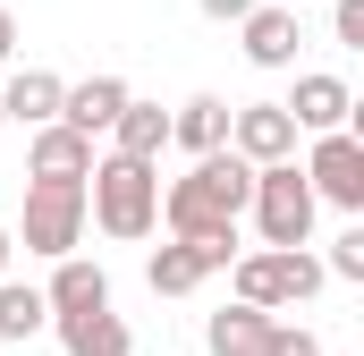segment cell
<instances>
[{
  "mask_svg": "<svg viewBox=\"0 0 364 356\" xmlns=\"http://www.w3.org/2000/svg\"><path fill=\"white\" fill-rule=\"evenodd\" d=\"M246 195H255V162H246V153H229V145H212V153H195V170L161 195V221H170V238L237 229Z\"/></svg>",
  "mask_w": 364,
  "mask_h": 356,
  "instance_id": "6da1fadb",
  "label": "cell"
},
{
  "mask_svg": "<svg viewBox=\"0 0 364 356\" xmlns=\"http://www.w3.org/2000/svg\"><path fill=\"white\" fill-rule=\"evenodd\" d=\"M85 221L102 229V238H119V246L153 238V221H161V178H153V162L102 153V162L85 170Z\"/></svg>",
  "mask_w": 364,
  "mask_h": 356,
  "instance_id": "7a4b0ae2",
  "label": "cell"
},
{
  "mask_svg": "<svg viewBox=\"0 0 364 356\" xmlns=\"http://www.w3.org/2000/svg\"><path fill=\"white\" fill-rule=\"evenodd\" d=\"M229 271H237V297H246V305H263V314L305 305V297L331 280V271H322V255H305V246H255V255L237 246V263H229Z\"/></svg>",
  "mask_w": 364,
  "mask_h": 356,
  "instance_id": "3957f363",
  "label": "cell"
},
{
  "mask_svg": "<svg viewBox=\"0 0 364 356\" xmlns=\"http://www.w3.org/2000/svg\"><path fill=\"white\" fill-rule=\"evenodd\" d=\"M246 212H255L263 246H305V238H314V212H322V204H314L305 170H296V153L255 170V195H246Z\"/></svg>",
  "mask_w": 364,
  "mask_h": 356,
  "instance_id": "277c9868",
  "label": "cell"
},
{
  "mask_svg": "<svg viewBox=\"0 0 364 356\" xmlns=\"http://www.w3.org/2000/svg\"><path fill=\"white\" fill-rule=\"evenodd\" d=\"M17 238H26V255H51V263L77 255V238H85V187H77V178H34Z\"/></svg>",
  "mask_w": 364,
  "mask_h": 356,
  "instance_id": "5b68a950",
  "label": "cell"
},
{
  "mask_svg": "<svg viewBox=\"0 0 364 356\" xmlns=\"http://www.w3.org/2000/svg\"><path fill=\"white\" fill-rule=\"evenodd\" d=\"M305 187H314V204L364 212V136H356V127H322V136H314V153H305Z\"/></svg>",
  "mask_w": 364,
  "mask_h": 356,
  "instance_id": "8992f818",
  "label": "cell"
},
{
  "mask_svg": "<svg viewBox=\"0 0 364 356\" xmlns=\"http://www.w3.org/2000/svg\"><path fill=\"white\" fill-rule=\"evenodd\" d=\"M229 153H246L255 170H263V162H288V153H296L288 102H246V110H229Z\"/></svg>",
  "mask_w": 364,
  "mask_h": 356,
  "instance_id": "52a82bcc",
  "label": "cell"
},
{
  "mask_svg": "<svg viewBox=\"0 0 364 356\" xmlns=\"http://www.w3.org/2000/svg\"><path fill=\"white\" fill-rule=\"evenodd\" d=\"M237 26H246V60L255 68H296V43H305L296 34V0H255Z\"/></svg>",
  "mask_w": 364,
  "mask_h": 356,
  "instance_id": "ba28073f",
  "label": "cell"
},
{
  "mask_svg": "<svg viewBox=\"0 0 364 356\" xmlns=\"http://www.w3.org/2000/svg\"><path fill=\"white\" fill-rule=\"evenodd\" d=\"M85 170H93V136H77L68 119H43L26 145V178H77L85 187Z\"/></svg>",
  "mask_w": 364,
  "mask_h": 356,
  "instance_id": "9c48e42d",
  "label": "cell"
},
{
  "mask_svg": "<svg viewBox=\"0 0 364 356\" xmlns=\"http://www.w3.org/2000/svg\"><path fill=\"white\" fill-rule=\"evenodd\" d=\"M348 110H356V93H348V77H296V93H288V119H296V136H322V127H348Z\"/></svg>",
  "mask_w": 364,
  "mask_h": 356,
  "instance_id": "30bf717a",
  "label": "cell"
},
{
  "mask_svg": "<svg viewBox=\"0 0 364 356\" xmlns=\"http://www.w3.org/2000/svg\"><path fill=\"white\" fill-rule=\"evenodd\" d=\"M51 331H60V348L68 356H127V323L110 314V305H85V314H51Z\"/></svg>",
  "mask_w": 364,
  "mask_h": 356,
  "instance_id": "8fae6325",
  "label": "cell"
},
{
  "mask_svg": "<svg viewBox=\"0 0 364 356\" xmlns=\"http://www.w3.org/2000/svg\"><path fill=\"white\" fill-rule=\"evenodd\" d=\"M119 102H127V77H85V85H68L60 93V119L77 127V136H110V119H119Z\"/></svg>",
  "mask_w": 364,
  "mask_h": 356,
  "instance_id": "7c38bea8",
  "label": "cell"
},
{
  "mask_svg": "<svg viewBox=\"0 0 364 356\" xmlns=\"http://www.w3.org/2000/svg\"><path fill=\"white\" fill-rule=\"evenodd\" d=\"M51 314H85V305H110V271L85 263V255H60L51 263V288H43Z\"/></svg>",
  "mask_w": 364,
  "mask_h": 356,
  "instance_id": "4fadbf2b",
  "label": "cell"
},
{
  "mask_svg": "<svg viewBox=\"0 0 364 356\" xmlns=\"http://www.w3.org/2000/svg\"><path fill=\"white\" fill-rule=\"evenodd\" d=\"M161 145H170V110L161 102H119V119H110V153H136V162H161Z\"/></svg>",
  "mask_w": 364,
  "mask_h": 356,
  "instance_id": "5bb4252c",
  "label": "cell"
},
{
  "mask_svg": "<svg viewBox=\"0 0 364 356\" xmlns=\"http://www.w3.org/2000/svg\"><path fill=\"white\" fill-rule=\"evenodd\" d=\"M170 145H186V153L229 145V102H220V93H186L178 110H170Z\"/></svg>",
  "mask_w": 364,
  "mask_h": 356,
  "instance_id": "9a60e30c",
  "label": "cell"
},
{
  "mask_svg": "<svg viewBox=\"0 0 364 356\" xmlns=\"http://www.w3.org/2000/svg\"><path fill=\"white\" fill-rule=\"evenodd\" d=\"M263 331H272V314L246 305V297H229V305L203 323V348H212V356H255V348H263Z\"/></svg>",
  "mask_w": 364,
  "mask_h": 356,
  "instance_id": "2e32d148",
  "label": "cell"
},
{
  "mask_svg": "<svg viewBox=\"0 0 364 356\" xmlns=\"http://www.w3.org/2000/svg\"><path fill=\"white\" fill-rule=\"evenodd\" d=\"M60 77H51V68H17V77H9V85H0V110H9V119H17V127H43V119H60Z\"/></svg>",
  "mask_w": 364,
  "mask_h": 356,
  "instance_id": "e0dca14e",
  "label": "cell"
},
{
  "mask_svg": "<svg viewBox=\"0 0 364 356\" xmlns=\"http://www.w3.org/2000/svg\"><path fill=\"white\" fill-rule=\"evenodd\" d=\"M144 280H153V297H186V288H203V280H212V263L195 255V238H170V246H153Z\"/></svg>",
  "mask_w": 364,
  "mask_h": 356,
  "instance_id": "ac0fdd59",
  "label": "cell"
},
{
  "mask_svg": "<svg viewBox=\"0 0 364 356\" xmlns=\"http://www.w3.org/2000/svg\"><path fill=\"white\" fill-rule=\"evenodd\" d=\"M43 323H51L43 288H26V280H9V271H0V340H34Z\"/></svg>",
  "mask_w": 364,
  "mask_h": 356,
  "instance_id": "d6986e66",
  "label": "cell"
},
{
  "mask_svg": "<svg viewBox=\"0 0 364 356\" xmlns=\"http://www.w3.org/2000/svg\"><path fill=\"white\" fill-rule=\"evenodd\" d=\"M255 356H322V340H314V331H296V323H279L272 314V331H263V348Z\"/></svg>",
  "mask_w": 364,
  "mask_h": 356,
  "instance_id": "ffe728a7",
  "label": "cell"
},
{
  "mask_svg": "<svg viewBox=\"0 0 364 356\" xmlns=\"http://www.w3.org/2000/svg\"><path fill=\"white\" fill-rule=\"evenodd\" d=\"M331 280H364V229H348V238H339V246H331Z\"/></svg>",
  "mask_w": 364,
  "mask_h": 356,
  "instance_id": "44dd1931",
  "label": "cell"
},
{
  "mask_svg": "<svg viewBox=\"0 0 364 356\" xmlns=\"http://www.w3.org/2000/svg\"><path fill=\"white\" fill-rule=\"evenodd\" d=\"M331 26H339L348 51H364V0H331Z\"/></svg>",
  "mask_w": 364,
  "mask_h": 356,
  "instance_id": "7402d4cb",
  "label": "cell"
},
{
  "mask_svg": "<svg viewBox=\"0 0 364 356\" xmlns=\"http://www.w3.org/2000/svg\"><path fill=\"white\" fill-rule=\"evenodd\" d=\"M195 9H203V17H246L255 0H195Z\"/></svg>",
  "mask_w": 364,
  "mask_h": 356,
  "instance_id": "603a6c76",
  "label": "cell"
},
{
  "mask_svg": "<svg viewBox=\"0 0 364 356\" xmlns=\"http://www.w3.org/2000/svg\"><path fill=\"white\" fill-rule=\"evenodd\" d=\"M9 51H17V17L0 9V60H9Z\"/></svg>",
  "mask_w": 364,
  "mask_h": 356,
  "instance_id": "cb8c5ba5",
  "label": "cell"
},
{
  "mask_svg": "<svg viewBox=\"0 0 364 356\" xmlns=\"http://www.w3.org/2000/svg\"><path fill=\"white\" fill-rule=\"evenodd\" d=\"M9 255H17V229H9V221H0V271H9Z\"/></svg>",
  "mask_w": 364,
  "mask_h": 356,
  "instance_id": "d4e9b609",
  "label": "cell"
},
{
  "mask_svg": "<svg viewBox=\"0 0 364 356\" xmlns=\"http://www.w3.org/2000/svg\"><path fill=\"white\" fill-rule=\"evenodd\" d=\"M0 127H9V110H0Z\"/></svg>",
  "mask_w": 364,
  "mask_h": 356,
  "instance_id": "484cf974",
  "label": "cell"
}]
</instances>
